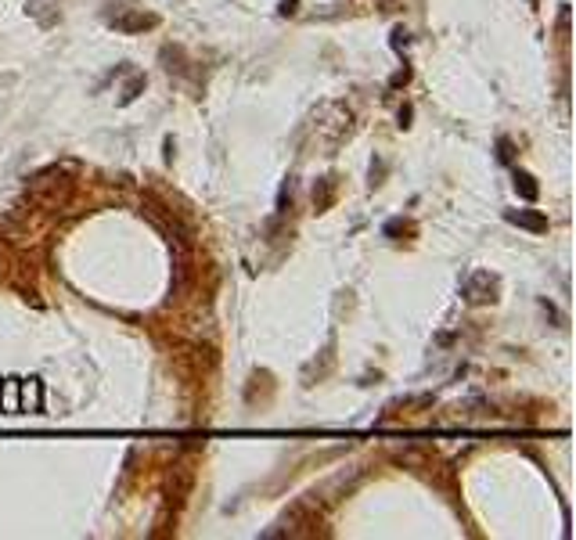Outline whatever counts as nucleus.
I'll return each mask as SVG.
<instances>
[{
	"instance_id": "nucleus-3",
	"label": "nucleus",
	"mask_w": 576,
	"mask_h": 540,
	"mask_svg": "<svg viewBox=\"0 0 576 540\" xmlns=\"http://www.w3.org/2000/svg\"><path fill=\"white\" fill-rule=\"evenodd\" d=\"M508 224H515V227H526V231H533V234H544L551 224H548V216L537 213V209H508L504 213Z\"/></svg>"
},
{
	"instance_id": "nucleus-12",
	"label": "nucleus",
	"mask_w": 576,
	"mask_h": 540,
	"mask_svg": "<svg viewBox=\"0 0 576 540\" xmlns=\"http://www.w3.org/2000/svg\"><path fill=\"white\" fill-rule=\"evenodd\" d=\"M299 11V0H281L278 4V14H296Z\"/></svg>"
},
{
	"instance_id": "nucleus-11",
	"label": "nucleus",
	"mask_w": 576,
	"mask_h": 540,
	"mask_svg": "<svg viewBox=\"0 0 576 540\" xmlns=\"http://www.w3.org/2000/svg\"><path fill=\"white\" fill-rule=\"evenodd\" d=\"M407 79H411V69L404 65V69H400V72H393V79H389V87H404V83H407Z\"/></svg>"
},
{
	"instance_id": "nucleus-10",
	"label": "nucleus",
	"mask_w": 576,
	"mask_h": 540,
	"mask_svg": "<svg viewBox=\"0 0 576 540\" xmlns=\"http://www.w3.org/2000/svg\"><path fill=\"white\" fill-rule=\"evenodd\" d=\"M382 231H386V238H396V234H404V231H407V224H404V220L396 216V220H389V224L382 227Z\"/></svg>"
},
{
	"instance_id": "nucleus-5",
	"label": "nucleus",
	"mask_w": 576,
	"mask_h": 540,
	"mask_svg": "<svg viewBox=\"0 0 576 540\" xmlns=\"http://www.w3.org/2000/svg\"><path fill=\"white\" fill-rule=\"evenodd\" d=\"M511 180H515V191L526 198V202H533L537 195H540V187H537V180L530 177V173H522V169H515V177H511Z\"/></svg>"
},
{
	"instance_id": "nucleus-4",
	"label": "nucleus",
	"mask_w": 576,
	"mask_h": 540,
	"mask_svg": "<svg viewBox=\"0 0 576 540\" xmlns=\"http://www.w3.org/2000/svg\"><path fill=\"white\" fill-rule=\"evenodd\" d=\"M54 4H58V0H29L25 11L33 14V19H37L43 29H51V25L58 22V8H54Z\"/></svg>"
},
{
	"instance_id": "nucleus-9",
	"label": "nucleus",
	"mask_w": 576,
	"mask_h": 540,
	"mask_svg": "<svg viewBox=\"0 0 576 540\" xmlns=\"http://www.w3.org/2000/svg\"><path fill=\"white\" fill-rule=\"evenodd\" d=\"M389 43L396 47V51H404V47L411 43V33H407V29H393V40Z\"/></svg>"
},
{
	"instance_id": "nucleus-8",
	"label": "nucleus",
	"mask_w": 576,
	"mask_h": 540,
	"mask_svg": "<svg viewBox=\"0 0 576 540\" xmlns=\"http://www.w3.org/2000/svg\"><path fill=\"white\" fill-rule=\"evenodd\" d=\"M511 148H515V145H511V137H501V141H497V158H501V163H511V155H515Z\"/></svg>"
},
{
	"instance_id": "nucleus-6",
	"label": "nucleus",
	"mask_w": 576,
	"mask_h": 540,
	"mask_svg": "<svg viewBox=\"0 0 576 540\" xmlns=\"http://www.w3.org/2000/svg\"><path fill=\"white\" fill-rule=\"evenodd\" d=\"M313 202H317V209H328V205H331V177H325L321 184L313 187Z\"/></svg>"
},
{
	"instance_id": "nucleus-13",
	"label": "nucleus",
	"mask_w": 576,
	"mask_h": 540,
	"mask_svg": "<svg viewBox=\"0 0 576 540\" xmlns=\"http://www.w3.org/2000/svg\"><path fill=\"white\" fill-rule=\"evenodd\" d=\"M400 126H411V108H400Z\"/></svg>"
},
{
	"instance_id": "nucleus-1",
	"label": "nucleus",
	"mask_w": 576,
	"mask_h": 540,
	"mask_svg": "<svg viewBox=\"0 0 576 540\" xmlns=\"http://www.w3.org/2000/svg\"><path fill=\"white\" fill-rule=\"evenodd\" d=\"M465 295H469V303H493L497 299V278L486 274V270H479V274H472V281L465 284Z\"/></svg>"
},
{
	"instance_id": "nucleus-2",
	"label": "nucleus",
	"mask_w": 576,
	"mask_h": 540,
	"mask_svg": "<svg viewBox=\"0 0 576 540\" xmlns=\"http://www.w3.org/2000/svg\"><path fill=\"white\" fill-rule=\"evenodd\" d=\"M108 22L119 29V33H144V29L158 25V14L148 11H130V14H108Z\"/></svg>"
},
{
	"instance_id": "nucleus-7",
	"label": "nucleus",
	"mask_w": 576,
	"mask_h": 540,
	"mask_svg": "<svg viewBox=\"0 0 576 540\" xmlns=\"http://www.w3.org/2000/svg\"><path fill=\"white\" fill-rule=\"evenodd\" d=\"M144 90V76H134L130 83L123 87V94H119V105H130V101H137V94Z\"/></svg>"
}]
</instances>
